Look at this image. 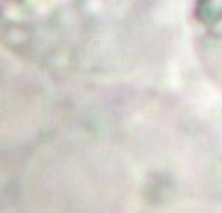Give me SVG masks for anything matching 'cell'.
<instances>
[{
	"label": "cell",
	"mask_w": 222,
	"mask_h": 213,
	"mask_svg": "<svg viewBox=\"0 0 222 213\" xmlns=\"http://www.w3.org/2000/svg\"><path fill=\"white\" fill-rule=\"evenodd\" d=\"M162 0H0V29L56 53L93 47L149 18Z\"/></svg>",
	"instance_id": "obj_1"
},
{
	"label": "cell",
	"mask_w": 222,
	"mask_h": 213,
	"mask_svg": "<svg viewBox=\"0 0 222 213\" xmlns=\"http://www.w3.org/2000/svg\"><path fill=\"white\" fill-rule=\"evenodd\" d=\"M191 13L202 53L222 82V0H191Z\"/></svg>",
	"instance_id": "obj_2"
}]
</instances>
